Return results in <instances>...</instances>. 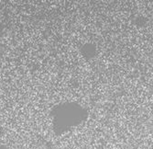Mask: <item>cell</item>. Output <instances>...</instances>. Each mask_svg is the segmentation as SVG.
Returning <instances> with one entry per match:
<instances>
[{
	"instance_id": "obj_1",
	"label": "cell",
	"mask_w": 153,
	"mask_h": 149,
	"mask_svg": "<svg viewBox=\"0 0 153 149\" xmlns=\"http://www.w3.org/2000/svg\"><path fill=\"white\" fill-rule=\"evenodd\" d=\"M52 129L60 136L74 127L85 123L88 118V112L76 102H62L55 106L51 112Z\"/></svg>"
},
{
	"instance_id": "obj_2",
	"label": "cell",
	"mask_w": 153,
	"mask_h": 149,
	"mask_svg": "<svg viewBox=\"0 0 153 149\" xmlns=\"http://www.w3.org/2000/svg\"><path fill=\"white\" fill-rule=\"evenodd\" d=\"M82 55L86 58H93L95 55V48L93 44H85L81 48Z\"/></svg>"
},
{
	"instance_id": "obj_3",
	"label": "cell",
	"mask_w": 153,
	"mask_h": 149,
	"mask_svg": "<svg viewBox=\"0 0 153 149\" xmlns=\"http://www.w3.org/2000/svg\"><path fill=\"white\" fill-rule=\"evenodd\" d=\"M0 149H9V148L6 145H0Z\"/></svg>"
}]
</instances>
